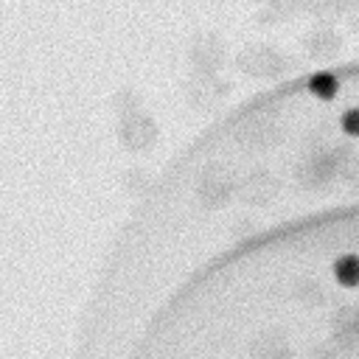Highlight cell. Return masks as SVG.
Listing matches in <instances>:
<instances>
[{"mask_svg":"<svg viewBox=\"0 0 359 359\" xmlns=\"http://www.w3.org/2000/svg\"><path fill=\"white\" fill-rule=\"evenodd\" d=\"M252 359H289V345L280 334H258L250 342Z\"/></svg>","mask_w":359,"mask_h":359,"instance_id":"obj_2","label":"cell"},{"mask_svg":"<svg viewBox=\"0 0 359 359\" xmlns=\"http://www.w3.org/2000/svg\"><path fill=\"white\" fill-rule=\"evenodd\" d=\"M334 337L337 342L351 351L359 353V309L356 306H342L334 317Z\"/></svg>","mask_w":359,"mask_h":359,"instance_id":"obj_1","label":"cell"}]
</instances>
